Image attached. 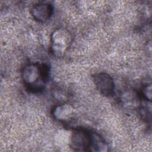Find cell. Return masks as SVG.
Segmentation results:
<instances>
[{"instance_id": "9", "label": "cell", "mask_w": 152, "mask_h": 152, "mask_svg": "<svg viewBox=\"0 0 152 152\" xmlns=\"http://www.w3.org/2000/svg\"><path fill=\"white\" fill-rule=\"evenodd\" d=\"M141 94L144 99L147 101L151 102L152 96V88L151 83L144 84L141 89Z\"/></svg>"}, {"instance_id": "1", "label": "cell", "mask_w": 152, "mask_h": 152, "mask_svg": "<svg viewBox=\"0 0 152 152\" xmlns=\"http://www.w3.org/2000/svg\"><path fill=\"white\" fill-rule=\"evenodd\" d=\"M49 67L46 64L31 63L26 65L21 72V77L27 89L32 93L42 91L47 82Z\"/></svg>"}, {"instance_id": "4", "label": "cell", "mask_w": 152, "mask_h": 152, "mask_svg": "<svg viewBox=\"0 0 152 152\" xmlns=\"http://www.w3.org/2000/svg\"><path fill=\"white\" fill-rule=\"evenodd\" d=\"M93 81L97 90L103 95L110 96L114 93V80L109 74L104 72L97 73L93 76Z\"/></svg>"}, {"instance_id": "8", "label": "cell", "mask_w": 152, "mask_h": 152, "mask_svg": "<svg viewBox=\"0 0 152 152\" xmlns=\"http://www.w3.org/2000/svg\"><path fill=\"white\" fill-rule=\"evenodd\" d=\"M108 151V145L99 134L91 132V139L90 151L104 152Z\"/></svg>"}, {"instance_id": "5", "label": "cell", "mask_w": 152, "mask_h": 152, "mask_svg": "<svg viewBox=\"0 0 152 152\" xmlns=\"http://www.w3.org/2000/svg\"><path fill=\"white\" fill-rule=\"evenodd\" d=\"M53 12V5L49 2H41L34 5L31 8V14L39 22H45L49 20Z\"/></svg>"}, {"instance_id": "2", "label": "cell", "mask_w": 152, "mask_h": 152, "mask_svg": "<svg viewBox=\"0 0 152 152\" xmlns=\"http://www.w3.org/2000/svg\"><path fill=\"white\" fill-rule=\"evenodd\" d=\"M71 35L64 28L56 29L51 35V52L56 57L64 55L71 43Z\"/></svg>"}, {"instance_id": "3", "label": "cell", "mask_w": 152, "mask_h": 152, "mask_svg": "<svg viewBox=\"0 0 152 152\" xmlns=\"http://www.w3.org/2000/svg\"><path fill=\"white\" fill-rule=\"evenodd\" d=\"M91 132L84 128H76L69 138V146L75 151H90Z\"/></svg>"}, {"instance_id": "6", "label": "cell", "mask_w": 152, "mask_h": 152, "mask_svg": "<svg viewBox=\"0 0 152 152\" xmlns=\"http://www.w3.org/2000/svg\"><path fill=\"white\" fill-rule=\"evenodd\" d=\"M120 100L123 106L128 109H136L141 105L139 94L134 89L129 88L124 90L121 94Z\"/></svg>"}, {"instance_id": "7", "label": "cell", "mask_w": 152, "mask_h": 152, "mask_svg": "<svg viewBox=\"0 0 152 152\" xmlns=\"http://www.w3.org/2000/svg\"><path fill=\"white\" fill-rule=\"evenodd\" d=\"M74 113V109L71 105L67 103L56 106L52 110L53 118L60 122H67L71 119Z\"/></svg>"}]
</instances>
